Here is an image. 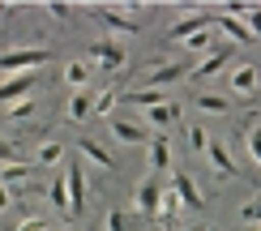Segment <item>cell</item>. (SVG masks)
<instances>
[{
    "label": "cell",
    "mask_w": 261,
    "mask_h": 231,
    "mask_svg": "<svg viewBox=\"0 0 261 231\" xmlns=\"http://www.w3.org/2000/svg\"><path fill=\"white\" fill-rule=\"evenodd\" d=\"M86 13H94L103 21L107 30H112V35H120V39H128V35H137L141 30V13H146L150 5H133V0H107V5H82Z\"/></svg>",
    "instance_id": "obj_1"
},
{
    "label": "cell",
    "mask_w": 261,
    "mask_h": 231,
    "mask_svg": "<svg viewBox=\"0 0 261 231\" xmlns=\"http://www.w3.org/2000/svg\"><path fill=\"white\" fill-rule=\"evenodd\" d=\"M56 52L51 47H43V43H21V47H9V52H0V77H21V73H39L43 64H47Z\"/></svg>",
    "instance_id": "obj_2"
},
{
    "label": "cell",
    "mask_w": 261,
    "mask_h": 231,
    "mask_svg": "<svg viewBox=\"0 0 261 231\" xmlns=\"http://www.w3.org/2000/svg\"><path fill=\"white\" fill-rule=\"evenodd\" d=\"M210 26H214V17L205 13L201 5H189L180 13V21H171V26H167V43H189L193 35H201V30H210Z\"/></svg>",
    "instance_id": "obj_3"
},
{
    "label": "cell",
    "mask_w": 261,
    "mask_h": 231,
    "mask_svg": "<svg viewBox=\"0 0 261 231\" xmlns=\"http://www.w3.org/2000/svg\"><path fill=\"white\" fill-rule=\"evenodd\" d=\"M86 60H90L94 69H103V73H120L128 64V52H124V43H116V39H94L90 52H86Z\"/></svg>",
    "instance_id": "obj_4"
},
{
    "label": "cell",
    "mask_w": 261,
    "mask_h": 231,
    "mask_svg": "<svg viewBox=\"0 0 261 231\" xmlns=\"http://www.w3.org/2000/svg\"><path fill=\"white\" fill-rule=\"evenodd\" d=\"M184 77H193V64L189 60H167V64H150L146 77H141V86L146 90H167V86L184 82Z\"/></svg>",
    "instance_id": "obj_5"
},
{
    "label": "cell",
    "mask_w": 261,
    "mask_h": 231,
    "mask_svg": "<svg viewBox=\"0 0 261 231\" xmlns=\"http://www.w3.org/2000/svg\"><path fill=\"white\" fill-rule=\"evenodd\" d=\"M227 82H231V94L236 98H257L261 94V64H253V60L236 64V69L227 73Z\"/></svg>",
    "instance_id": "obj_6"
},
{
    "label": "cell",
    "mask_w": 261,
    "mask_h": 231,
    "mask_svg": "<svg viewBox=\"0 0 261 231\" xmlns=\"http://www.w3.org/2000/svg\"><path fill=\"white\" fill-rule=\"evenodd\" d=\"M167 184H171V193L180 197V206H184V210H205V193L197 189V180H193V175L184 171V167H176V171H171V175H167Z\"/></svg>",
    "instance_id": "obj_7"
},
{
    "label": "cell",
    "mask_w": 261,
    "mask_h": 231,
    "mask_svg": "<svg viewBox=\"0 0 261 231\" xmlns=\"http://www.w3.org/2000/svg\"><path fill=\"white\" fill-rule=\"evenodd\" d=\"M90 82H94V64L86 60V56L64 60V90H69V94H86V90H90Z\"/></svg>",
    "instance_id": "obj_8"
},
{
    "label": "cell",
    "mask_w": 261,
    "mask_h": 231,
    "mask_svg": "<svg viewBox=\"0 0 261 231\" xmlns=\"http://www.w3.org/2000/svg\"><path fill=\"white\" fill-rule=\"evenodd\" d=\"M35 86H39V77H35V73L0 77V107H13V103H21V98H30V94H35Z\"/></svg>",
    "instance_id": "obj_9"
},
{
    "label": "cell",
    "mask_w": 261,
    "mask_h": 231,
    "mask_svg": "<svg viewBox=\"0 0 261 231\" xmlns=\"http://www.w3.org/2000/svg\"><path fill=\"white\" fill-rule=\"evenodd\" d=\"M60 175H64V189H69V218H82L86 214V175L77 163H69Z\"/></svg>",
    "instance_id": "obj_10"
},
{
    "label": "cell",
    "mask_w": 261,
    "mask_h": 231,
    "mask_svg": "<svg viewBox=\"0 0 261 231\" xmlns=\"http://www.w3.org/2000/svg\"><path fill=\"white\" fill-rule=\"evenodd\" d=\"M159 197H163V184L159 180H137V189H133V210L141 218H159Z\"/></svg>",
    "instance_id": "obj_11"
},
{
    "label": "cell",
    "mask_w": 261,
    "mask_h": 231,
    "mask_svg": "<svg viewBox=\"0 0 261 231\" xmlns=\"http://www.w3.org/2000/svg\"><path fill=\"white\" fill-rule=\"evenodd\" d=\"M146 159H150L146 167L154 171V175H159V171H167V175L176 171V163H171L176 154H171V141H167V133H154V137H150V146H146Z\"/></svg>",
    "instance_id": "obj_12"
},
{
    "label": "cell",
    "mask_w": 261,
    "mask_h": 231,
    "mask_svg": "<svg viewBox=\"0 0 261 231\" xmlns=\"http://www.w3.org/2000/svg\"><path fill=\"white\" fill-rule=\"evenodd\" d=\"M205 163H210V171H214V180H236V159H231V150H227V141H210V150H205Z\"/></svg>",
    "instance_id": "obj_13"
},
{
    "label": "cell",
    "mask_w": 261,
    "mask_h": 231,
    "mask_svg": "<svg viewBox=\"0 0 261 231\" xmlns=\"http://www.w3.org/2000/svg\"><path fill=\"white\" fill-rule=\"evenodd\" d=\"M150 129L137 124V120H112V141H120V146H150Z\"/></svg>",
    "instance_id": "obj_14"
},
{
    "label": "cell",
    "mask_w": 261,
    "mask_h": 231,
    "mask_svg": "<svg viewBox=\"0 0 261 231\" xmlns=\"http://www.w3.org/2000/svg\"><path fill=\"white\" fill-rule=\"evenodd\" d=\"M73 150H77L86 163H94V167H103V171H116V159H112V150H107V146H99L94 137H86V133H82L77 141H73Z\"/></svg>",
    "instance_id": "obj_15"
},
{
    "label": "cell",
    "mask_w": 261,
    "mask_h": 231,
    "mask_svg": "<svg viewBox=\"0 0 261 231\" xmlns=\"http://www.w3.org/2000/svg\"><path fill=\"white\" fill-rule=\"evenodd\" d=\"M141 116H146V120H141L146 129H159V133H163V129H176L184 112H180V103H171V98H167L163 107H150V112H141Z\"/></svg>",
    "instance_id": "obj_16"
},
{
    "label": "cell",
    "mask_w": 261,
    "mask_h": 231,
    "mask_svg": "<svg viewBox=\"0 0 261 231\" xmlns=\"http://www.w3.org/2000/svg\"><path fill=\"white\" fill-rule=\"evenodd\" d=\"M90 116H94V94H90V90L64 98V120H69V124H86Z\"/></svg>",
    "instance_id": "obj_17"
},
{
    "label": "cell",
    "mask_w": 261,
    "mask_h": 231,
    "mask_svg": "<svg viewBox=\"0 0 261 231\" xmlns=\"http://www.w3.org/2000/svg\"><path fill=\"white\" fill-rule=\"evenodd\" d=\"M214 30H223V35L231 39V43H244V47H248V43H257V39H253V30L244 26V17H227V13H214Z\"/></svg>",
    "instance_id": "obj_18"
},
{
    "label": "cell",
    "mask_w": 261,
    "mask_h": 231,
    "mask_svg": "<svg viewBox=\"0 0 261 231\" xmlns=\"http://www.w3.org/2000/svg\"><path fill=\"white\" fill-rule=\"evenodd\" d=\"M227 60H231V52H227V47H214L210 56H201L197 64H193V77L201 82V77H214V73H223V69H227Z\"/></svg>",
    "instance_id": "obj_19"
},
{
    "label": "cell",
    "mask_w": 261,
    "mask_h": 231,
    "mask_svg": "<svg viewBox=\"0 0 261 231\" xmlns=\"http://www.w3.org/2000/svg\"><path fill=\"white\" fill-rule=\"evenodd\" d=\"M193 107H197L201 116H231V98L227 94H193Z\"/></svg>",
    "instance_id": "obj_20"
},
{
    "label": "cell",
    "mask_w": 261,
    "mask_h": 231,
    "mask_svg": "<svg viewBox=\"0 0 261 231\" xmlns=\"http://www.w3.org/2000/svg\"><path fill=\"white\" fill-rule=\"evenodd\" d=\"M30 163H35V167H60V163H64V146H60V141H39V146H35V154H30Z\"/></svg>",
    "instance_id": "obj_21"
},
{
    "label": "cell",
    "mask_w": 261,
    "mask_h": 231,
    "mask_svg": "<svg viewBox=\"0 0 261 231\" xmlns=\"http://www.w3.org/2000/svg\"><path fill=\"white\" fill-rule=\"evenodd\" d=\"M124 103L150 112V107H163V103H167V90H146V86H137V90H124Z\"/></svg>",
    "instance_id": "obj_22"
},
{
    "label": "cell",
    "mask_w": 261,
    "mask_h": 231,
    "mask_svg": "<svg viewBox=\"0 0 261 231\" xmlns=\"http://www.w3.org/2000/svg\"><path fill=\"white\" fill-rule=\"evenodd\" d=\"M30 175H35V163H5V167H0V184H5V189H17V184H30Z\"/></svg>",
    "instance_id": "obj_23"
},
{
    "label": "cell",
    "mask_w": 261,
    "mask_h": 231,
    "mask_svg": "<svg viewBox=\"0 0 261 231\" xmlns=\"http://www.w3.org/2000/svg\"><path fill=\"white\" fill-rule=\"evenodd\" d=\"M103 231H137V223H133V214H128L124 206H112V210L103 214Z\"/></svg>",
    "instance_id": "obj_24"
},
{
    "label": "cell",
    "mask_w": 261,
    "mask_h": 231,
    "mask_svg": "<svg viewBox=\"0 0 261 231\" xmlns=\"http://www.w3.org/2000/svg\"><path fill=\"white\" fill-rule=\"evenodd\" d=\"M184 137H189V146H193V154H201V159H205V150H210V129H205L201 124V120H197V124H184Z\"/></svg>",
    "instance_id": "obj_25"
},
{
    "label": "cell",
    "mask_w": 261,
    "mask_h": 231,
    "mask_svg": "<svg viewBox=\"0 0 261 231\" xmlns=\"http://www.w3.org/2000/svg\"><path fill=\"white\" fill-rule=\"evenodd\" d=\"M244 150H248V159L261 167V116L248 120V129H244Z\"/></svg>",
    "instance_id": "obj_26"
},
{
    "label": "cell",
    "mask_w": 261,
    "mask_h": 231,
    "mask_svg": "<svg viewBox=\"0 0 261 231\" xmlns=\"http://www.w3.org/2000/svg\"><path fill=\"white\" fill-rule=\"evenodd\" d=\"M180 47L189 52V56H210V52H214V26L201 30V35H193L189 43H180Z\"/></svg>",
    "instance_id": "obj_27"
},
{
    "label": "cell",
    "mask_w": 261,
    "mask_h": 231,
    "mask_svg": "<svg viewBox=\"0 0 261 231\" xmlns=\"http://www.w3.org/2000/svg\"><path fill=\"white\" fill-rule=\"evenodd\" d=\"M120 103H124L120 90H99V94H94V116H112Z\"/></svg>",
    "instance_id": "obj_28"
},
{
    "label": "cell",
    "mask_w": 261,
    "mask_h": 231,
    "mask_svg": "<svg viewBox=\"0 0 261 231\" xmlns=\"http://www.w3.org/2000/svg\"><path fill=\"white\" fill-rule=\"evenodd\" d=\"M180 210H184V206H180V197L171 193V184H163V197H159V218H167V223H171V218H176Z\"/></svg>",
    "instance_id": "obj_29"
},
{
    "label": "cell",
    "mask_w": 261,
    "mask_h": 231,
    "mask_svg": "<svg viewBox=\"0 0 261 231\" xmlns=\"http://www.w3.org/2000/svg\"><path fill=\"white\" fill-rule=\"evenodd\" d=\"M47 201H51V210L69 214V189H64V175H56V180H51V189H47Z\"/></svg>",
    "instance_id": "obj_30"
},
{
    "label": "cell",
    "mask_w": 261,
    "mask_h": 231,
    "mask_svg": "<svg viewBox=\"0 0 261 231\" xmlns=\"http://www.w3.org/2000/svg\"><path fill=\"white\" fill-rule=\"evenodd\" d=\"M43 13H47L51 21H60V26H69L73 13H77V5H60V0H47V5H43Z\"/></svg>",
    "instance_id": "obj_31"
},
{
    "label": "cell",
    "mask_w": 261,
    "mask_h": 231,
    "mask_svg": "<svg viewBox=\"0 0 261 231\" xmlns=\"http://www.w3.org/2000/svg\"><path fill=\"white\" fill-rule=\"evenodd\" d=\"M240 223H244V227H261V193L253 197V201L240 206Z\"/></svg>",
    "instance_id": "obj_32"
},
{
    "label": "cell",
    "mask_w": 261,
    "mask_h": 231,
    "mask_svg": "<svg viewBox=\"0 0 261 231\" xmlns=\"http://www.w3.org/2000/svg\"><path fill=\"white\" fill-rule=\"evenodd\" d=\"M5 116H9V120H30V116H35V98H21V103L5 107Z\"/></svg>",
    "instance_id": "obj_33"
},
{
    "label": "cell",
    "mask_w": 261,
    "mask_h": 231,
    "mask_svg": "<svg viewBox=\"0 0 261 231\" xmlns=\"http://www.w3.org/2000/svg\"><path fill=\"white\" fill-rule=\"evenodd\" d=\"M13 231H51V223H47V218H39V214H26Z\"/></svg>",
    "instance_id": "obj_34"
},
{
    "label": "cell",
    "mask_w": 261,
    "mask_h": 231,
    "mask_svg": "<svg viewBox=\"0 0 261 231\" xmlns=\"http://www.w3.org/2000/svg\"><path fill=\"white\" fill-rule=\"evenodd\" d=\"M244 26L253 30V39L261 43V5H248V13H244Z\"/></svg>",
    "instance_id": "obj_35"
},
{
    "label": "cell",
    "mask_w": 261,
    "mask_h": 231,
    "mask_svg": "<svg viewBox=\"0 0 261 231\" xmlns=\"http://www.w3.org/2000/svg\"><path fill=\"white\" fill-rule=\"evenodd\" d=\"M5 163H17V146L0 137V167H5Z\"/></svg>",
    "instance_id": "obj_36"
},
{
    "label": "cell",
    "mask_w": 261,
    "mask_h": 231,
    "mask_svg": "<svg viewBox=\"0 0 261 231\" xmlns=\"http://www.w3.org/2000/svg\"><path fill=\"white\" fill-rule=\"evenodd\" d=\"M9 206H13V189H5V184H0V214H5Z\"/></svg>",
    "instance_id": "obj_37"
},
{
    "label": "cell",
    "mask_w": 261,
    "mask_h": 231,
    "mask_svg": "<svg viewBox=\"0 0 261 231\" xmlns=\"http://www.w3.org/2000/svg\"><path fill=\"white\" fill-rule=\"evenodd\" d=\"M13 13H21V5H0V17H13Z\"/></svg>",
    "instance_id": "obj_38"
},
{
    "label": "cell",
    "mask_w": 261,
    "mask_h": 231,
    "mask_svg": "<svg viewBox=\"0 0 261 231\" xmlns=\"http://www.w3.org/2000/svg\"><path fill=\"white\" fill-rule=\"evenodd\" d=\"M180 231H210V227H201V223H193V227H180Z\"/></svg>",
    "instance_id": "obj_39"
},
{
    "label": "cell",
    "mask_w": 261,
    "mask_h": 231,
    "mask_svg": "<svg viewBox=\"0 0 261 231\" xmlns=\"http://www.w3.org/2000/svg\"><path fill=\"white\" fill-rule=\"evenodd\" d=\"M64 231H77V227H64Z\"/></svg>",
    "instance_id": "obj_40"
},
{
    "label": "cell",
    "mask_w": 261,
    "mask_h": 231,
    "mask_svg": "<svg viewBox=\"0 0 261 231\" xmlns=\"http://www.w3.org/2000/svg\"><path fill=\"white\" fill-rule=\"evenodd\" d=\"M253 231H261V227H253Z\"/></svg>",
    "instance_id": "obj_41"
},
{
    "label": "cell",
    "mask_w": 261,
    "mask_h": 231,
    "mask_svg": "<svg viewBox=\"0 0 261 231\" xmlns=\"http://www.w3.org/2000/svg\"><path fill=\"white\" fill-rule=\"evenodd\" d=\"M210 231H214V227H210Z\"/></svg>",
    "instance_id": "obj_42"
}]
</instances>
